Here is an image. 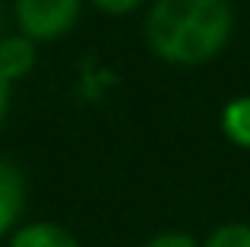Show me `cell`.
<instances>
[{
    "label": "cell",
    "instance_id": "obj_1",
    "mask_svg": "<svg viewBox=\"0 0 250 247\" xmlns=\"http://www.w3.org/2000/svg\"><path fill=\"white\" fill-rule=\"evenodd\" d=\"M234 10L228 0H155L146 16V44L159 61L200 67L228 48Z\"/></svg>",
    "mask_w": 250,
    "mask_h": 247
},
{
    "label": "cell",
    "instance_id": "obj_2",
    "mask_svg": "<svg viewBox=\"0 0 250 247\" xmlns=\"http://www.w3.org/2000/svg\"><path fill=\"white\" fill-rule=\"evenodd\" d=\"M83 13V0H13V16L25 38L54 41L63 38Z\"/></svg>",
    "mask_w": 250,
    "mask_h": 247
},
{
    "label": "cell",
    "instance_id": "obj_3",
    "mask_svg": "<svg viewBox=\"0 0 250 247\" xmlns=\"http://www.w3.org/2000/svg\"><path fill=\"white\" fill-rule=\"evenodd\" d=\"M25 197H29V184L22 168L10 159H0V238L13 235L22 225L25 203H29Z\"/></svg>",
    "mask_w": 250,
    "mask_h": 247
},
{
    "label": "cell",
    "instance_id": "obj_4",
    "mask_svg": "<svg viewBox=\"0 0 250 247\" xmlns=\"http://www.w3.org/2000/svg\"><path fill=\"white\" fill-rule=\"evenodd\" d=\"M38 63V48L32 38L19 35H3L0 38V76L6 82H19L35 70Z\"/></svg>",
    "mask_w": 250,
    "mask_h": 247
},
{
    "label": "cell",
    "instance_id": "obj_5",
    "mask_svg": "<svg viewBox=\"0 0 250 247\" xmlns=\"http://www.w3.org/2000/svg\"><path fill=\"white\" fill-rule=\"evenodd\" d=\"M6 247H83L80 238L57 222H22L10 235Z\"/></svg>",
    "mask_w": 250,
    "mask_h": 247
},
{
    "label": "cell",
    "instance_id": "obj_6",
    "mask_svg": "<svg viewBox=\"0 0 250 247\" xmlns=\"http://www.w3.org/2000/svg\"><path fill=\"white\" fill-rule=\"evenodd\" d=\"M219 124H222V133L228 136V143L250 152V95H238V99L228 102L219 114Z\"/></svg>",
    "mask_w": 250,
    "mask_h": 247
},
{
    "label": "cell",
    "instance_id": "obj_7",
    "mask_svg": "<svg viewBox=\"0 0 250 247\" xmlns=\"http://www.w3.org/2000/svg\"><path fill=\"white\" fill-rule=\"evenodd\" d=\"M203 247H250V222H225L209 231Z\"/></svg>",
    "mask_w": 250,
    "mask_h": 247
},
{
    "label": "cell",
    "instance_id": "obj_8",
    "mask_svg": "<svg viewBox=\"0 0 250 247\" xmlns=\"http://www.w3.org/2000/svg\"><path fill=\"white\" fill-rule=\"evenodd\" d=\"M95 10H102L104 16H127V13L140 10L146 0H89Z\"/></svg>",
    "mask_w": 250,
    "mask_h": 247
},
{
    "label": "cell",
    "instance_id": "obj_9",
    "mask_svg": "<svg viewBox=\"0 0 250 247\" xmlns=\"http://www.w3.org/2000/svg\"><path fill=\"white\" fill-rule=\"evenodd\" d=\"M146 247H203V244L193 235H187V231H162Z\"/></svg>",
    "mask_w": 250,
    "mask_h": 247
},
{
    "label": "cell",
    "instance_id": "obj_10",
    "mask_svg": "<svg viewBox=\"0 0 250 247\" xmlns=\"http://www.w3.org/2000/svg\"><path fill=\"white\" fill-rule=\"evenodd\" d=\"M10 89H13V82H6L0 76V124L6 121V111H10Z\"/></svg>",
    "mask_w": 250,
    "mask_h": 247
},
{
    "label": "cell",
    "instance_id": "obj_11",
    "mask_svg": "<svg viewBox=\"0 0 250 247\" xmlns=\"http://www.w3.org/2000/svg\"><path fill=\"white\" fill-rule=\"evenodd\" d=\"M0 38H3V0H0Z\"/></svg>",
    "mask_w": 250,
    "mask_h": 247
}]
</instances>
